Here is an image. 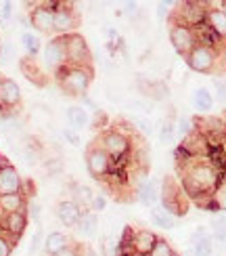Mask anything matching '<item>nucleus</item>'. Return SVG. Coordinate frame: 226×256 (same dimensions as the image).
<instances>
[{"label":"nucleus","mask_w":226,"mask_h":256,"mask_svg":"<svg viewBox=\"0 0 226 256\" xmlns=\"http://www.w3.org/2000/svg\"><path fill=\"white\" fill-rule=\"evenodd\" d=\"M27 220L29 218L25 212H8V214L0 212V233L6 236L13 244H17L27 229Z\"/></svg>","instance_id":"14"},{"label":"nucleus","mask_w":226,"mask_h":256,"mask_svg":"<svg viewBox=\"0 0 226 256\" xmlns=\"http://www.w3.org/2000/svg\"><path fill=\"white\" fill-rule=\"evenodd\" d=\"M84 244H78V242H71L67 248H63L59 254H55V256H84Z\"/></svg>","instance_id":"37"},{"label":"nucleus","mask_w":226,"mask_h":256,"mask_svg":"<svg viewBox=\"0 0 226 256\" xmlns=\"http://www.w3.org/2000/svg\"><path fill=\"white\" fill-rule=\"evenodd\" d=\"M214 248H212V238L203 240L201 244H197V246H193V256H212Z\"/></svg>","instance_id":"38"},{"label":"nucleus","mask_w":226,"mask_h":256,"mask_svg":"<svg viewBox=\"0 0 226 256\" xmlns=\"http://www.w3.org/2000/svg\"><path fill=\"white\" fill-rule=\"evenodd\" d=\"M159 198H161V189H159V183L153 178H149L147 183H143L136 189V200L141 202L143 206H155Z\"/></svg>","instance_id":"20"},{"label":"nucleus","mask_w":226,"mask_h":256,"mask_svg":"<svg viewBox=\"0 0 226 256\" xmlns=\"http://www.w3.org/2000/svg\"><path fill=\"white\" fill-rule=\"evenodd\" d=\"M132 126H136V130L141 132V134H145V136H151L153 134V122L151 120H147V118H134L132 120Z\"/></svg>","instance_id":"36"},{"label":"nucleus","mask_w":226,"mask_h":256,"mask_svg":"<svg viewBox=\"0 0 226 256\" xmlns=\"http://www.w3.org/2000/svg\"><path fill=\"white\" fill-rule=\"evenodd\" d=\"M23 178L13 164H4L0 168V196H13V194H25L23 191Z\"/></svg>","instance_id":"15"},{"label":"nucleus","mask_w":226,"mask_h":256,"mask_svg":"<svg viewBox=\"0 0 226 256\" xmlns=\"http://www.w3.org/2000/svg\"><path fill=\"white\" fill-rule=\"evenodd\" d=\"M0 17L4 21H8L13 17V2H2V6H0Z\"/></svg>","instance_id":"45"},{"label":"nucleus","mask_w":226,"mask_h":256,"mask_svg":"<svg viewBox=\"0 0 226 256\" xmlns=\"http://www.w3.org/2000/svg\"><path fill=\"white\" fill-rule=\"evenodd\" d=\"M13 248H15V244L0 233V256H10L13 254Z\"/></svg>","instance_id":"40"},{"label":"nucleus","mask_w":226,"mask_h":256,"mask_svg":"<svg viewBox=\"0 0 226 256\" xmlns=\"http://www.w3.org/2000/svg\"><path fill=\"white\" fill-rule=\"evenodd\" d=\"M105 206H107L105 198H103V196H94V202H92L90 210H92V212H103V210H105Z\"/></svg>","instance_id":"44"},{"label":"nucleus","mask_w":226,"mask_h":256,"mask_svg":"<svg viewBox=\"0 0 226 256\" xmlns=\"http://www.w3.org/2000/svg\"><path fill=\"white\" fill-rule=\"evenodd\" d=\"M101 254L103 256H117V242L111 236L101 238Z\"/></svg>","instance_id":"35"},{"label":"nucleus","mask_w":226,"mask_h":256,"mask_svg":"<svg viewBox=\"0 0 226 256\" xmlns=\"http://www.w3.org/2000/svg\"><path fill=\"white\" fill-rule=\"evenodd\" d=\"M55 8L57 2H36V6L29 10V26L38 34H55Z\"/></svg>","instance_id":"10"},{"label":"nucleus","mask_w":226,"mask_h":256,"mask_svg":"<svg viewBox=\"0 0 226 256\" xmlns=\"http://www.w3.org/2000/svg\"><path fill=\"white\" fill-rule=\"evenodd\" d=\"M185 61L193 72L212 74V72H216V66H218V50L212 46H206V44H197L185 57Z\"/></svg>","instance_id":"9"},{"label":"nucleus","mask_w":226,"mask_h":256,"mask_svg":"<svg viewBox=\"0 0 226 256\" xmlns=\"http://www.w3.org/2000/svg\"><path fill=\"white\" fill-rule=\"evenodd\" d=\"M44 170L48 174H61L63 170V158L61 156H50V158H44Z\"/></svg>","instance_id":"34"},{"label":"nucleus","mask_w":226,"mask_h":256,"mask_svg":"<svg viewBox=\"0 0 226 256\" xmlns=\"http://www.w3.org/2000/svg\"><path fill=\"white\" fill-rule=\"evenodd\" d=\"M27 198L25 194H13V196H0V212H27Z\"/></svg>","instance_id":"21"},{"label":"nucleus","mask_w":226,"mask_h":256,"mask_svg":"<svg viewBox=\"0 0 226 256\" xmlns=\"http://www.w3.org/2000/svg\"><path fill=\"white\" fill-rule=\"evenodd\" d=\"M208 210L214 212H226V178H220V183L214 189V194L210 196Z\"/></svg>","instance_id":"26"},{"label":"nucleus","mask_w":226,"mask_h":256,"mask_svg":"<svg viewBox=\"0 0 226 256\" xmlns=\"http://www.w3.org/2000/svg\"><path fill=\"white\" fill-rule=\"evenodd\" d=\"M212 240L226 242V216H216L212 220Z\"/></svg>","instance_id":"31"},{"label":"nucleus","mask_w":226,"mask_h":256,"mask_svg":"<svg viewBox=\"0 0 226 256\" xmlns=\"http://www.w3.org/2000/svg\"><path fill=\"white\" fill-rule=\"evenodd\" d=\"M63 136L69 141V145H80V136L75 130H71V128H65V130H63Z\"/></svg>","instance_id":"46"},{"label":"nucleus","mask_w":226,"mask_h":256,"mask_svg":"<svg viewBox=\"0 0 226 256\" xmlns=\"http://www.w3.org/2000/svg\"><path fill=\"white\" fill-rule=\"evenodd\" d=\"M176 164H178L182 191L197 202H201L203 198H210L216 185L220 183L218 168L208 158H185L178 160Z\"/></svg>","instance_id":"1"},{"label":"nucleus","mask_w":226,"mask_h":256,"mask_svg":"<svg viewBox=\"0 0 226 256\" xmlns=\"http://www.w3.org/2000/svg\"><path fill=\"white\" fill-rule=\"evenodd\" d=\"M124 15L130 19V21H138L143 19V13H141V6H138L136 2H126L124 4Z\"/></svg>","instance_id":"39"},{"label":"nucleus","mask_w":226,"mask_h":256,"mask_svg":"<svg viewBox=\"0 0 226 256\" xmlns=\"http://www.w3.org/2000/svg\"><path fill=\"white\" fill-rule=\"evenodd\" d=\"M69 244H71V240H69L67 233H63V231H52V233H48L46 240H44V252H46V256H55V254H59L63 248H67Z\"/></svg>","instance_id":"23"},{"label":"nucleus","mask_w":226,"mask_h":256,"mask_svg":"<svg viewBox=\"0 0 226 256\" xmlns=\"http://www.w3.org/2000/svg\"><path fill=\"white\" fill-rule=\"evenodd\" d=\"M157 233H153L151 229H132L126 227L124 231V240L120 242V246L130 248L136 256H149L153 250L155 242H157Z\"/></svg>","instance_id":"6"},{"label":"nucleus","mask_w":226,"mask_h":256,"mask_svg":"<svg viewBox=\"0 0 226 256\" xmlns=\"http://www.w3.org/2000/svg\"><path fill=\"white\" fill-rule=\"evenodd\" d=\"M84 256H96V254H94V250H92L90 246H86V248H84Z\"/></svg>","instance_id":"49"},{"label":"nucleus","mask_w":226,"mask_h":256,"mask_svg":"<svg viewBox=\"0 0 226 256\" xmlns=\"http://www.w3.org/2000/svg\"><path fill=\"white\" fill-rule=\"evenodd\" d=\"M78 231L82 233L84 238H92L96 231H99V216H96V212L92 210H84L82 212V216L78 220Z\"/></svg>","instance_id":"25"},{"label":"nucleus","mask_w":226,"mask_h":256,"mask_svg":"<svg viewBox=\"0 0 226 256\" xmlns=\"http://www.w3.org/2000/svg\"><path fill=\"white\" fill-rule=\"evenodd\" d=\"M151 222H153L157 229H172L176 225V218L168 214L164 208H153L151 210Z\"/></svg>","instance_id":"28"},{"label":"nucleus","mask_w":226,"mask_h":256,"mask_svg":"<svg viewBox=\"0 0 226 256\" xmlns=\"http://www.w3.org/2000/svg\"><path fill=\"white\" fill-rule=\"evenodd\" d=\"M19 68H21V72L25 74V78H27L29 82L38 84V86H46V76H44V68H42V66H38L36 57H25V59H21Z\"/></svg>","instance_id":"19"},{"label":"nucleus","mask_w":226,"mask_h":256,"mask_svg":"<svg viewBox=\"0 0 226 256\" xmlns=\"http://www.w3.org/2000/svg\"><path fill=\"white\" fill-rule=\"evenodd\" d=\"M174 256H182V254H178V252H174Z\"/></svg>","instance_id":"53"},{"label":"nucleus","mask_w":226,"mask_h":256,"mask_svg":"<svg viewBox=\"0 0 226 256\" xmlns=\"http://www.w3.org/2000/svg\"><path fill=\"white\" fill-rule=\"evenodd\" d=\"M206 26H208L220 40H226V13L220 8V4H208Z\"/></svg>","instance_id":"18"},{"label":"nucleus","mask_w":226,"mask_h":256,"mask_svg":"<svg viewBox=\"0 0 226 256\" xmlns=\"http://www.w3.org/2000/svg\"><path fill=\"white\" fill-rule=\"evenodd\" d=\"M21 44H23L27 57H36L40 52V48H42L40 38L36 34H31V32H23V34H21Z\"/></svg>","instance_id":"29"},{"label":"nucleus","mask_w":226,"mask_h":256,"mask_svg":"<svg viewBox=\"0 0 226 256\" xmlns=\"http://www.w3.org/2000/svg\"><path fill=\"white\" fill-rule=\"evenodd\" d=\"M4 164H8V160H6V158H4L2 154H0V168H2Z\"/></svg>","instance_id":"50"},{"label":"nucleus","mask_w":226,"mask_h":256,"mask_svg":"<svg viewBox=\"0 0 226 256\" xmlns=\"http://www.w3.org/2000/svg\"><path fill=\"white\" fill-rule=\"evenodd\" d=\"M59 88L67 97H84L94 80V68H69L65 66L55 74Z\"/></svg>","instance_id":"3"},{"label":"nucleus","mask_w":226,"mask_h":256,"mask_svg":"<svg viewBox=\"0 0 226 256\" xmlns=\"http://www.w3.org/2000/svg\"><path fill=\"white\" fill-rule=\"evenodd\" d=\"M174 6H176V4H174V2H168V0L159 2V4H157V17H159V19H170V15H172L170 8H174Z\"/></svg>","instance_id":"41"},{"label":"nucleus","mask_w":226,"mask_h":256,"mask_svg":"<svg viewBox=\"0 0 226 256\" xmlns=\"http://www.w3.org/2000/svg\"><path fill=\"white\" fill-rule=\"evenodd\" d=\"M170 44L180 57H187L189 52L197 46V34L195 30H191L182 24H176V21H170V32H168Z\"/></svg>","instance_id":"11"},{"label":"nucleus","mask_w":226,"mask_h":256,"mask_svg":"<svg viewBox=\"0 0 226 256\" xmlns=\"http://www.w3.org/2000/svg\"><path fill=\"white\" fill-rule=\"evenodd\" d=\"M174 134H176V122L164 118V120L159 122V128H157L159 141L161 143H172V141H174Z\"/></svg>","instance_id":"30"},{"label":"nucleus","mask_w":226,"mask_h":256,"mask_svg":"<svg viewBox=\"0 0 226 256\" xmlns=\"http://www.w3.org/2000/svg\"><path fill=\"white\" fill-rule=\"evenodd\" d=\"M214 86H216L218 99H220V101H226V84H224L222 80H214Z\"/></svg>","instance_id":"47"},{"label":"nucleus","mask_w":226,"mask_h":256,"mask_svg":"<svg viewBox=\"0 0 226 256\" xmlns=\"http://www.w3.org/2000/svg\"><path fill=\"white\" fill-rule=\"evenodd\" d=\"M174 248H172V244L166 240V238H157L153 250H151L149 256H174Z\"/></svg>","instance_id":"32"},{"label":"nucleus","mask_w":226,"mask_h":256,"mask_svg":"<svg viewBox=\"0 0 226 256\" xmlns=\"http://www.w3.org/2000/svg\"><path fill=\"white\" fill-rule=\"evenodd\" d=\"M38 244H40V231H38L36 236H34V240H31V250H29L31 254H34V252L38 250Z\"/></svg>","instance_id":"48"},{"label":"nucleus","mask_w":226,"mask_h":256,"mask_svg":"<svg viewBox=\"0 0 226 256\" xmlns=\"http://www.w3.org/2000/svg\"><path fill=\"white\" fill-rule=\"evenodd\" d=\"M84 162H86V170H88V174H90L92 178H96V180L109 178V174H111V164H113V162H111V158L107 156L94 141L88 145V149H86Z\"/></svg>","instance_id":"7"},{"label":"nucleus","mask_w":226,"mask_h":256,"mask_svg":"<svg viewBox=\"0 0 226 256\" xmlns=\"http://www.w3.org/2000/svg\"><path fill=\"white\" fill-rule=\"evenodd\" d=\"M176 10H172L170 21H176L191 30H197L201 26H206V13H208V4L206 2H180L174 6Z\"/></svg>","instance_id":"5"},{"label":"nucleus","mask_w":226,"mask_h":256,"mask_svg":"<svg viewBox=\"0 0 226 256\" xmlns=\"http://www.w3.org/2000/svg\"><path fill=\"white\" fill-rule=\"evenodd\" d=\"M161 208L174 218L185 216L189 210V204L185 202V198H182V189H178V185L170 176L164 180V185H161Z\"/></svg>","instance_id":"8"},{"label":"nucleus","mask_w":226,"mask_h":256,"mask_svg":"<svg viewBox=\"0 0 226 256\" xmlns=\"http://www.w3.org/2000/svg\"><path fill=\"white\" fill-rule=\"evenodd\" d=\"M193 105H195L197 112H210L214 108V97H212L210 88L201 86V88H197L195 92H193Z\"/></svg>","instance_id":"27"},{"label":"nucleus","mask_w":226,"mask_h":256,"mask_svg":"<svg viewBox=\"0 0 226 256\" xmlns=\"http://www.w3.org/2000/svg\"><path fill=\"white\" fill-rule=\"evenodd\" d=\"M67 66V55H65V38L55 36L46 42L44 46V70L50 72L52 76Z\"/></svg>","instance_id":"13"},{"label":"nucleus","mask_w":226,"mask_h":256,"mask_svg":"<svg viewBox=\"0 0 226 256\" xmlns=\"http://www.w3.org/2000/svg\"><path fill=\"white\" fill-rule=\"evenodd\" d=\"M67 122H69V128L71 130H82V128H86L90 124V116H88V112H86L82 105H71V108L67 110Z\"/></svg>","instance_id":"24"},{"label":"nucleus","mask_w":226,"mask_h":256,"mask_svg":"<svg viewBox=\"0 0 226 256\" xmlns=\"http://www.w3.org/2000/svg\"><path fill=\"white\" fill-rule=\"evenodd\" d=\"M92 126L96 128V130H105V128H109V126H107V116H105V112H101V110L94 112Z\"/></svg>","instance_id":"42"},{"label":"nucleus","mask_w":226,"mask_h":256,"mask_svg":"<svg viewBox=\"0 0 226 256\" xmlns=\"http://www.w3.org/2000/svg\"><path fill=\"white\" fill-rule=\"evenodd\" d=\"M210 238V233L203 229V227H199L197 231H193V236H191V246H197V244H201L203 240H208Z\"/></svg>","instance_id":"43"},{"label":"nucleus","mask_w":226,"mask_h":256,"mask_svg":"<svg viewBox=\"0 0 226 256\" xmlns=\"http://www.w3.org/2000/svg\"><path fill=\"white\" fill-rule=\"evenodd\" d=\"M80 13L71 2H57L55 8V36H67L78 32Z\"/></svg>","instance_id":"12"},{"label":"nucleus","mask_w":226,"mask_h":256,"mask_svg":"<svg viewBox=\"0 0 226 256\" xmlns=\"http://www.w3.org/2000/svg\"><path fill=\"white\" fill-rule=\"evenodd\" d=\"M96 145H99L103 152L111 158L113 164L126 166V162H132V152H134V136L128 134L124 130H117V128H105L96 136Z\"/></svg>","instance_id":"2"},{"label":"nucleus","mask_w":226,"mask_h":256,"mask_svg":"<svg viewBox=\"0 0 226 256\" xmlns=\"http://www.w3.org/2000/svg\"><path fill=\"white\" fill-rule=\"evenodd\" d=\"M94 191L88 185H82V183H71V198L75 204H78L82 210H90L92 202H94Z\"/></svg>","instance_id":"22"},{"label":"nucleus","mask_w":226,"mask_h":256,"mask_svg":"<svg viewBox=\"0 0 226 256\" xmlns=\"http://www.w3.org/2000/svg\"><path fill=\"white\" fill-rule=\"evenodd\" d=\"M195 120L189 118V116H180V118L176 120V130L182 134V136H189L191 132H195Z\"/></svg>","instance_id":"33"},{"label":"nucleus","mask_w":226,"mask_h":256,"mask_svg":"<svg viewBox=\"0 0 226 256\" xmlns=\"http://www.w3.org/2000/svg\"><path fill=\"white\" fill-rule=\"evenodd\" d=\"M21 88L13 78H4L0 84V105L6 112H17L21 108Z\"/></svg>","instance_id":"16"},{"label":"nucleus","mask_w":226,"mask_h":256,"mask_svg":"<svg viewBox=\"0 0 226 256\" xmlns=\"http://www.w3.org/2000/svg\"><path fill=\"white\" fill-rule=\"evenodd\" d=\"M65 38V55L69 68H92V50L80 32L63 36Z\"/></svg>","instance_id":"4"},{"label":"nucleus","mask_w":226,"mask_h":256,"mask_svg":"<svg viewBox=\"0 0 226 256\" xmlns=\"http://www.w3.org/2000/svg\"><path fill=\"white\" fill-rule=\"evenodd\" d=\"M220 8H222V10H224V13H226V0H224V2L220 4Z\"/></svg>","instance_id":"51"},{"label":"nucleus","mask_w":226,"mask_h":256,"mask_svg":"<svg viewBox=\"0 0 226 256\" xmlns=\"http://www.w3.org/2000/svg\"><path fill=\"white\" fill-rule=\"evenodd\" d=\"M82 212L84 210L75 204L73 200H61V202H57V206H55V214L61 220V225H65V227H75L78 225Z\"/></svg>","instance_id":"17"},{"label":"nucleus","mask_w":226,"mask_h":256,"mask_svg":"<svg viewBox=\"0 0 226 256\" xmlns=\"http://www.w3.org/2000/svg\"><path fill=\"white\" fill-rule=\"evenodd\" d=\"M2 80H4V76H2V74H0V84H2Z\"/></svg>","instance_id":"52"}]
</instances>
